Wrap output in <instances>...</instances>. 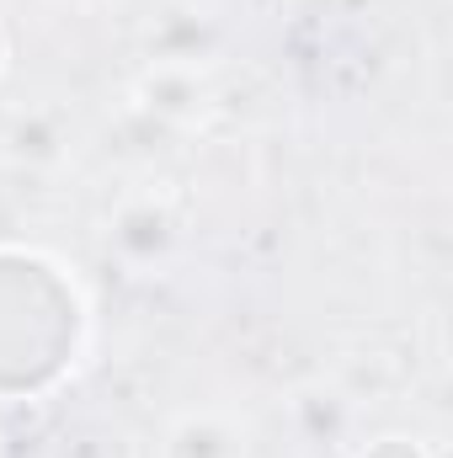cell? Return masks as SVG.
I'll return each mask as SVG.
<instances>
[{
	"label": "cell",
	"instance_id": "cell-1",
	"mask_svg": "<svg viewBox=\"0 0 453 458\" xmlns=\"http://www.w3.org/2000/svg\"><path fill=\"white\" fill-rule=\"evenodd\" d=\"M203 102V86L187 64H160L150 81H144V107L160 117H192Z\"/></svg>",
	"mask_w": 453,
	"mask_h": 458
},
{
	"label": "cell",
	"instance_id": "cell-5",
	"mask_svg": "<svg viewBox=\"0 0 453 458\" xmlns=\"http://www.w3.org/2000/svg\"><path fill=\"white\" fill-rule=\"evenodd\" d=\"M0 59H5V38H0Z\"/></svg>",
	"mask_w": 453,
	"mask_h": 458
},
{
	"label": "cell",
	"instance_id": "cell-4",
	"mask_svg": "<svg viewBox=\"0 0 453 458\" xmlns=\"http://www.w3.org/2000/svg\"><path fill=\"white\" fill-rule=\"evenodd\" d=\"M176 458H240V448H235V437L219 432L214 421H187L176 432Z\"/></svg>",
	"mask_w": 453,
	"mask_h": 458
},
{
	"label": "cell",
	"instance_id": "cell-2",
	"mask_svg": "<svg viewBox=\"0 0 453 458\" xmlns=\"http://www.w3.org/2000/svg\"><path fill=\"white\" fill-rule=\"evenodd\" d=\"M113 240H117V250H128V256H155L171 240V219L155 203H128L113 225Z\"/></svg>",
	"mask_w": 453,
	"mask_h": 458
},
{
	"label": "cell",
	"instance_id": "cell-3",
	"mask_svg": "<svg viewBox=\"0 0 453 458\" xmlns=\"http://www.w3.org/2000/svg\"><path fill=\"white\" fill-rule=\"evenodd\" d=\"M5 144H11L21 160H54V155H59V144H64V133H59V123H54V117L32 113V117H16V123H11Z\"/></svg>",
	"mask_w": 453,
	"mask_h": 458
}]
</instances>
